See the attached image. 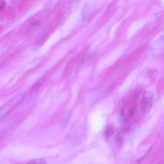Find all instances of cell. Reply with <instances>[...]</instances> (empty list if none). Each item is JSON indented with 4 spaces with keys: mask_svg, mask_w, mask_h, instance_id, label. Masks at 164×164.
Listing matches in <instances>:
<instances>
[{
    "mask_svg": "<svg viewBox=\"0 0 164 164\" xmlns=\"http://www.w3.org/2000/svg\"><path fill=\"white\" fill-rule=\"evenodd\" d=\"M20 100L19 97H16L15 98L10 100L4 106L0 108V120L10 113L17 106Z\"/></svg>",
    "mask_w": 164,
    "mask_h": 164,
    "instance_id": "6da1fadb",
    "label": "cell"
},
{
    "mask_svg": "<svg viewBox=\"0 0 164 164\" xmlns=\"http://www.w3.org/2000/svg\"><path fill=\"white\" fill-rule=\"evenodd\" d=\"M152 98V96L149 93L147 92L144 94L141 101V108L143 111L146 110Z\"/></svg>",
    "mask_w": 164,
    "mask_h": 164,
    "instance_id": "7a4b0ae2",
    "label": "cell"
},
{
    "mask_svg": "<svg viewBox=\"0 0 164 164\" xmlns=\"http://www.w3.org/2000/svg\"><path fill=\"white\" fill-rule=\"evenodd\" d=\"M113 133H114V130L112 126L110 125H108L104 131L105 137L109 139L112 137Z\"/></svg>",
    "mask_w": 164,
    "mask_h": 164,
    "instance_id": "3957f363",
    "label": "cell"
},
{
    "mask_svg": "<svg viewBox=\"0 0 164 164\" xmlns=\"http://www.w3.org/2000/svg\"><path fill=\"white\" fill-rule=\"evenodd\" d=\"M123 132L122 131H120L116 135L115 139V143L118 146L121 145L123 142Z\"/></svg>",
    "mask_w": 164,
    "mask_h": 164,
    "instance_id": "277c9868",
    "label": "cell"
},
{
    "mask_svg": "<svg viewBox=\"0 0 164 164\" xmlns=\"http://www.w3.org/2000/svg\"><path fill=\"white\" fill-rule=\"evenodd\" d=\"M25 164H46V163L44 159L39 158L31 160Z\"/></svg>",
    "mask_w": 164,
    "mask_h": 164,
    "instance_id": "5b68a950",
    "label": "cell"
},
{
    "mask_svg": "<svg viewBox=\"0 0 164 164\" xmlns=\"http://www.w3.org/2000/svg\"><path fill=\"white\" fill-rule=\"evenodd\" d=\"M129 111L130 110H128L127 107H123L121 110V114L124 119H126L129 117Z\"/></svg>",
    "mask_w": 164,
    "mask_h": 164,
    "instance_id": "8992f818",
    "label": "cell"
},
{
    "mask_svg": "<svg viewBox=\"0 0 164 164\" xmlns=\"http://www.w3.org/2000/svg\"><path fill=\"white\" fill-rule=\"evenodd\" d=\"M6 5V2L5 1L0 2V11L4 9Z\"/></svg>",
    "mask_w": 164,
    "mask_h": 164,
    "instance_id": "52a82bcc",
    "label": "cell"
}]
</instances>
